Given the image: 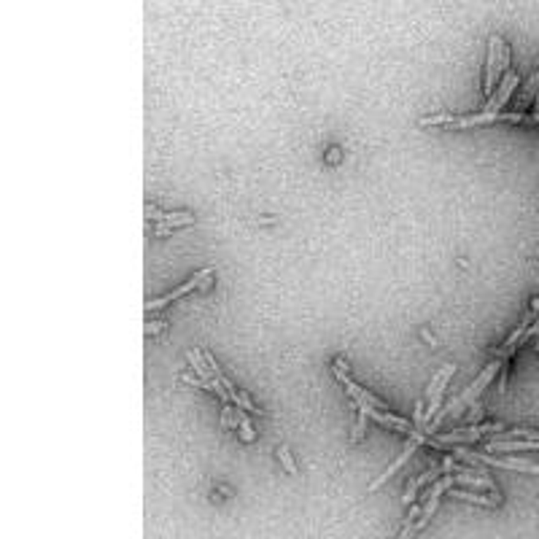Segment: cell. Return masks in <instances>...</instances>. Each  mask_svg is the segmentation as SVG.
Here are the masks:
<instances>
[{
    "label": "cell",
    "mask_w": 539,
    "mask_h": 539,
    "mask_svg": "<svg viewBox=\"0 0 539 539\" xmlns=\"http://www.w3.org/2000/svg\"><path fill=\"white\" fill-rule=\"evenodd\" d=\"M496 122H512V124H537L534 113H491V111H483V113H472V116H429V119H421V127H431V124H445V127H478V124H496Z\"/></svg>",
    "instance_id": "1"
},
{
    "label": "cell",
    "mask_w": 539,
    "mask_h": 539,
    "mask_svg": "<svg viewBox=\"0 0 539 539\" xmlns=\"http://www.w3.org/2000/svg\"><path fill=\"white\" fill-rule=\"evenodd\" d=\"M502 431H504V426L499 421L496 423H478V426H466V429L447 431V434H434V437H429L426 445L447 450V447L459 445V442H478V440H485V437H496Z\"/></svg>",
    "instance_id": "2"
},
{
    "label": "cell",
    "mask_w": 539,
    "mask_h": 539,
    "mask_svg": "<svg viewBox=\"0 0 539 539\" xmlns=\"http://www.w3.org/2000/svg\"><path fill=\"white\" fill-rule=\"evenodd\" d=\"M453 456H459L464 461H483L491 464V466H502V469H518V472H528V475H539V464L526 461V459H496V456H485V453H478V450H464V447L453 445L447 447Z\"/></svg>",
    "instance_id": "3"
},
{
    "label": "cell",
    "mask_w": 539,
    "mask_h": 539,
    "mask_svg": "<svg viewBox=\"0 0 539 539\" xmlns=\"http://www.w3.org/2000/svg\"><path fill=\"white\" fill-rule=\"evenodd\" d=\"M213 275V267H202L200 273H194V278H189L184 286H178V289H173V292H168L165 297H156V299H149L143 308H146V313H154V310H162L165 305H170V302H175V299H181L184 294H189L192 289H200L202 283L208 280V278Z\"/></svg>",
    "instance_id": "4"
},
{
    "label": "cell",
    "mask_w": 539,
    "mask_h": 539,
    "mask_svg": "<svg viewBox=\"0 0 539 539\" xmlns=\"http://www.w3.org/2000/svg\"><path fill=\"white\" fill-rule=\"evenodd\" d=\"M423 442H429V434H426V431H413V437H410V442H407V447L402 450V453H399V456H397V459H394V461L388 464V469H385V472H383V475H380V478H375V480H372V483H370V488H367V491H378V488H380V485H383L385 480L391 478L394 472H399L402 466H404V464L410 461V456H413V453H416V450H418V445H423Z\"/></svg>",
    "instance_id": "5"
},
{
    "label": "cell",
    "mask_w": 539,
    "mask_h": 539,
    "mask_svg": "<svg viewBox=\"0 0 539 539\" xmlns=\"http://www.w3.org/2000/svg\"><path fill=\"white\" fill-rule=\"evenodd\" d=\"M502 38L499 35H491V41H488V62H485V78H483V92L485 97H493V87H499V81H502V68H499V62H502Z\"/></svg>",
    "instance_id": "6"
},
{
    "label": "cell",
    "mask_w": 539,
    "mask_h": 539,
    "mask_svg": "<svg viewBox=\"0 0 539 539\" xmlns=\"http://www.w3.org/2000/svg\"><path fill=\"white\" fill-rule=\"evenodd\" d=\"M518 84H521V76H518L515 70H507V73L502 76V81H499V87H496L493 97H488L485 111H491V113H502V108L507 106V100L512 97V92L518 89Z\"/></svg>",
    "instance_id": "7"
},
{
    "label": "cell",
    "mask_w": 539,
    "mask_h": 539,
    "mask_svg": "<svg viewBox=\"0 0 539 539\" xmlns=\"http://www.w3.org/2000/svg\"><path fill=\"white\" fill-rule=\"evenodd\" d=\"M149 218H154L156 224H162V227H173V230H178V227H189V224H194V213H189V211H149Z\"/></svg>",
    "instance_id": "8"
},
{
    "label": "cell",
    "mask_w": 539,
    "mask_h": 539,
    "mask_svg": "<svg viewBox=\"0 0 539 539\" xmlns=\"http://www.w3.org/2000/svg\"><path fill=\"white\" fill-rule=\"evenodd\" d=\"M453 499H461V502H472L480 507H499L502 504V496L499 493H478V491H459V488H450Z\"/></svg>",
    "instance_id": "9"
},
{
    "label": "cell",
    "mask_w": 539,
    "mask_h": 539,
    "mask_svg": "<svg viewBox=\"0 0 539 539\" xmlns=\"http://www.w3.org/2000/svg\"><path fill=\"white\" fill-rule=\"evenodd\" d=\"M485 450L491 453H509V450H539V440H504V442H496L488 440Z\"/></svg>",
    "instance_id": "10"
},
{
    "label": "cell",
    "mask_w": 539,
    "mask_h": 539,
    "mask_svg": "<svg viewBox=\"0 0 539 539\" xmlns=\"http://www.w3.org/2000/svg\"><path fill=\"white\" fill-rule=\"evenodd\" d=\"M440 475H445V472H442V466H440V469H431V472H423V475H418V478H413L410 483H407V491H404V496H402V502H404V504H413L418 491H421V485H423V483H437Z\"/></svg>",
    "instance_id": "11"
},
{
    "label": "cell",
    "mask_w": 539,
    "mask_h": 539,
    "mask_svg": "<svg viewBox=\"0 0 539 539\" xmlns=\"http://www.w3.org/2000/svg\"><path fill=\"white\" fill-rule=\"evenodd\" d=\"M537 94H539V70H537V73H531L528 84H526L523 92H521V97H518V113H526V108L534 106Z\"/></svg>",
    "instance_id": "12"
},
{
    "label": "cell",
    "mask_w": 539,
    "mask_h": 539,
    "mask_svg": "<svg viewBox=\"0 0 539 539\" xmlns=\"http://www.w3.org/2000/svg\"><path fill=\"white\" fill-rule=\"evenodd\" d=\"M186 359H189V364L194 367V372L200 375L202 380H213V372H211V367H208V361H205V356H202V351H186Z\"/></svg>",
    "instance_id": "13"
},
{
    "label": "cell",
    "mask_w": 539,
    "mask_h": 539,
    "mask_svg": "<svg viewBox=\"0 0 539 539\" xmlns=\"http://www.w3.org/2000/svg\"><path fill=\"white\" fill-rule=\"evenodd\" d=\"M421 515V507H413L410 509V518H407V523H404V528L399 531V537L397 539H413L418 534V528H416V518Z\"/></svg>",
    "instance_id": "14"
},
{
    "label": "cell",
    "mask_w": 539,
    "mask_h": 539,
    "mask_svg": "<svg viewBox=\"0 0 539 539\" xmlns=\"http://www.w3.org/2000/svg\"><path fill=\"white\" fill-rule=\"evenodd\" d=\"M351 404L356 407V402H351ZM356 410H359V407H356ZM367 418H370V416H367L364 410H359V418H356V426H354V431H351V440H354V442H359V440L364 437V431H367Z\"/></svg>",
    "instance_id": "15"
},
{
    "label": "cell",
    "mask_w": 539,
    "mask_h": 539,
    "mask_svg": "<svg viewBox=\"0 0 539 539\" xmlns=\"http://www.w3.org/2000/svg\"><path fill=\"white\" fill-rule=\"evenodd\" d=\"M278 459H280V464H283V469H286L289 475H297V464H294L292 453H289V447H286V445L278 447Z\"/></svg>",
    "instance_id": "16"
},
{
    "label": "cell",
    "mask_w": 539,
    "mask_h": 539,
    "mask_svg": "<svg viewBox=\"0 0 539 539\" xmlns=\"http://www.w3.org/2000/svg\"><path fill=\"white\" fill-rule=\"evenodd\" d=\"M221 426H224V429H237V423H235V410H232V404H224V407H221Z\"/></svg>",
    "instance_id": "17"
},
{
    "label": "cell",
    "mask_w": 539,
    "mask_h": 539,
    "mask_svg": "<svg viewBox=\"0 0 539 539\" xmlns=\"http://www.w3.org/2000/svg\"><path fill=\"white\" fill-rule=\"evenodd\" d=\"M143 329H146V335H159V332H165V329H168V323L165 321H146Z\"/></svg>",
    "instance_id": "18"
},
{
    "label": "cell",
    "mask_w": 539,
    "mask_h": 539,
    "mask_svg": "<svg viewBox=\"0 0 539 539\" xmlns=\"http://www.w3.org/2000/svg\"><path fill=\"white\" fill-rule=\"evenodd\" d=\"M507 378H509V361H502V370H499V391L507 388Z\"/></svg>",
    "instance_id": "19"
},
{
    "label": "cell",
    "mask_w": 539,
    "mask_h": 539,
    "mask_svg": "<svg viewBox=\"0 0 539 539\" xmlns=\"http://www.w3.org/2000/svg\"><path fill=\"white\" fill-rule=\"evenodd\" d=\"M480 418H483V404L472 407V413H469V421H480Z\"/></svg>",
    "instance_id": "20"
}]
</instances>
